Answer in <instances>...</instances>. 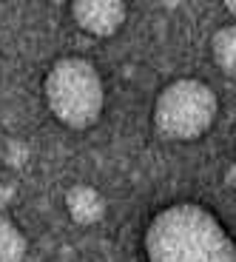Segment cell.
<instances>
[{
    "label": "cell",
    "mask_w": 236,
    "mask_h": 262,
    "mask_svg": "<svg viewBox=\"0 0 236 262\" xmlns=\"http://www.w3.org/2000/svg\"><path fill=\"white\" fill-rule=\"evenodd\" d=\"M26 234L9 216H0V262H26Z\"/></svg>",
    "instance_id": "cell-6"
},
{
    "label": "cell",
    "mask_w": 236,
    "mask_h": 262,
    "mask_svg": "<svg viewBox=\"0 0 236 262\" xmlns=\"http://www.w3.org/2000/svg\"><path fill=\"white\" fill-rule=\"evenodd\" d=\"M26 157H29V151H26V145H23V143H9L6 145V160L12 165H23V163H26Z\"/></svg>",
    "instance_id": "cell-8"
},
{
    "label": "cell",
    "mask_w": 236,
    "mask_h": 262,
    "mask_svg": "<svg viewBox=\"0 0 236 262\" xmlns=\"http://www.w3.org/2000/svg\"><path fill=\"white\" fill-rule=\"evenodd\" d=\"M210 52L214 60L228 77H236V26H222L217 29L214 40H210Z\"/></svg>",
    "instance_id": "cell-7"
},
{
    "label": "cell",
    "mask_w": 236,
    "mask_h": 262,
    "mask_svg": "<svg viewBox=\"0 0 236 262\" xmlns=\"http://www.w3.org/2000/svg\"><path fill=\"white\" fill-rule=\"evenodd\" d=\"M49 112L74 131L91 128L103 114L105 89L97 66L85 57H60L49 69L46 83Z\"/></svg>",
    "instance_id": "cell-2"
},
{
    "label": "cell",
    "mask_w": 236,
    "mask_h": 262,
    "mask_svg": "<svg viewBox=\"0 0 236 262\" xmlns=\"http://www.w3.org/2000/svg\"><path fill=\"white\" fill-rule=\"evenodd\" d=\"M72 17L83 32L94 37H111L123 29L128 6L120 0H80L72 6Z\"/></svg>",
    "instance_id": "cell-4"
},
{
    "label": "cell",
    "mask_w": 236,
    "mask_h": 262,
    "mask_svg": "<svg viewBox=\"0 0 236 262\" xmlns=\"http://www.w3.org/2000/svg\"><path fill=\"white\" fill-rule=\"evenodd\" d=\"M148 262H236V239L199 203L162 208L145 231Z\"/></svg>",
    "instance_id": "cell-1"
},
{
    "label": "cell",
    "mask_w": 236,
    "mask_h": 262,
    "mask_svg": "<svg viewBox=\"0 0 236 262\" xmlns=\"http://www.w3.org/2000/svg\"><path fill=\"white\" fill-rule=\"evenodd\" d=\"M225 12H228L230 17H236V3H225Z\"/></svg>",
    "instance_id": "cell-9"
},
{
    "label": "cell",
    "mask_w": 236,
    "mask_h": 262,
    "mask_svg": "<svg viewBox=\"0 0 236 262\" xmlns=\"http://www.w3.org/2000/svg\"><path fill=\"white\" fill-rule=\"evenodd\" d=\"M66 211L77 225H97L103 223L108 203H105V196L94 185L77 183L66 191Z\"/></svg>",
    "instance_id": "cell-5"
},
{
    "label": "cell",
    "mask_w": 236,
    "mask_h": 262,
    "mask_svg": "<svg viewBox=\"0 0 236 262\" xmlns=\"http://www.w3.org/2000/svg\"><path fill=\"white\" fill-rule=\"evenodd\" d=\"M217 112L219 100L208 83L197 77H179L159 92L154 103V125L162 137L188 143L202 137L214 125Z\"/></svg>",
    "instance_id": "cell-3"
}]
</instances>
